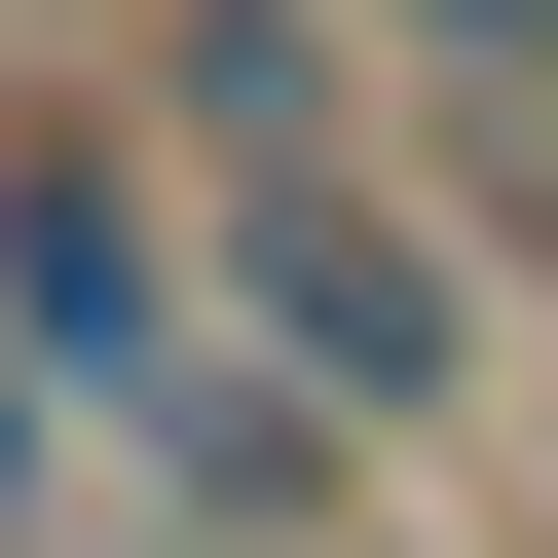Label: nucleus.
<instances>
[{"label": "nucleus", "instance_id": "nucleus-1", "mask_svg": "<svg viewBox=\"0 0 558 558\" xmlns=\"http://www.w3.org/2000/svg\"><path fill=\"white\" fill-rule=\"evenodd\" d=\"M0 336L75 373V447H112L186 336H223V299H186V149H149L112 75H0Z\"/></svg>", "mask_w": 558, "mask_h": 558}, {"label": "nucleus", "instance_id": "nucleus-2", "mask_svg": "<svg viewBox=\"0 0 558 558\" xmlns=\"http://www.w3.org/2000/svg\"><path fill=\"white\" fill-rule=\"evenodd\" d=\"M373 112H410V186L484 223V299L558 336V75H373Z\"/></svg>", "mask_w": 558, "mask_h": 558}, {"label": "nucleus", "instance_id": "nucleus-3", "mask_svg": "<svg viewBox=\"0 0 558 558\" xmlns=\"http://www.w3.org/2000/svg\"><path fill=\"white\" fill-rule=\"evenodd\" d=\"M75 484H112V447H75V373H38V336H0V558H38Z\"/></svg>", "mask_w": 558, "mask_h": 558}, {"label": "nucleus", "instance_id": "nucleus-4", "mask_svg": "<svg viewBox=\"0 0 558 558\" xmlns=\"http://www.w3.org/2000/svg\"><path fill=\"white\" fill-rule=\"evenodd\" d=\"M373 75H558V0H373Z\"/></svg>", "mask_w": 558, "mask_h": 558}, {"label": "nucleus", "instance_id": "nucleus-5", "mask_svg": "<svg viewBox=\"0 0 558 558\" xmlns=\"http://www.w3.org/2000/svg\"><path fill=\"white\" fill-rule=\"evenodd\" d=\"M336 558H484V521H447V484H373V521H336Z\"/></svg>", "mask_w": 558, "mask_h": 558}, {"label": "nucleus", "instance_id": "nucleus-6", "mask_svg": "<svg viewBox=\"0 0 558 558\" xmlns=\"http://www.w3.org/2000/svg\"><path fill=\"white\" fill-rule=\"evenodd\" d=\"M38 558H186V521H149V484H75V521H38Z\"/></svg>", "mask_w": 558, "mask_h": 558}]
</instances>
